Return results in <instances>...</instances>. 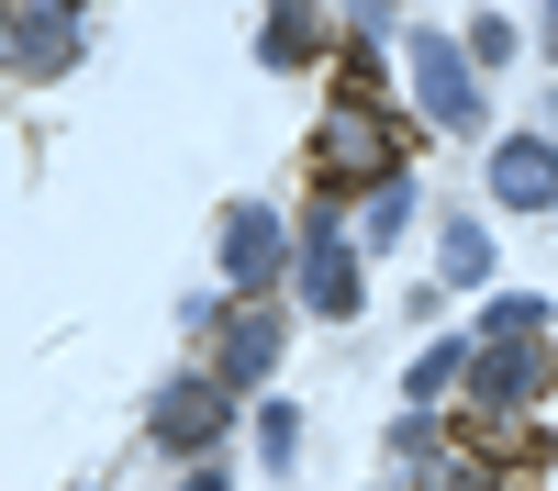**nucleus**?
<instances>
[{"label":"nucleus","mask_w":558,"mask_h":491,"mask_svg":"<svg viewBox=\"0 0 558 491\" xmlns=\"http://www.w3.org/2000/svg\"><path fill=\"white\" fill-rule=\"evenodd\" d=\"M536 324H547V302H525V291H514V302H492V346H525Z\"/></svg>","instance_id":"13"},{"label":"nucleus","mask_w":558,"mask_h":491,"mask_svg":"<svg viewBox=\"0 0 558 491\" xmlns=\"http://www.w3.org/2000/svg\"><path fill=\"white\" fill-rule=\"evenodd\" d=\"M257 57H268V67H302V57H324V12H268Z\"/></svg>","instance_id":"9"},{"label":"nucleus","mask_w":558,"mask_h":491,"mask_svg":"<svg viewBox=\"0 0 558 491\" xmlns=\"http://www.w3.org/2000/svg\"><path fill=\"white\" fill-rule=\"evenodd\" d=\"M302 302L313 312H357V257L336 223H313V246H302Z\"/></svg>","instance_id":"6"},{"label":"nucleus","mask_w":558,"mask_h":491,"mask_svg":"<svg viewBox=\"0 0 558 491\" xmlns=\"http://www.w3.org/2000/svg\"><path fill=\"white\" fill-rule=\"evenodd\" d=\"M447 280H492V235L481 223H447Z\"/></svg>","instance_id":"12"},{"label":"nucleus","mask_w":558,"mask_h":491,"mask_svg":"<svg viewBox=\"0 0 558 491\" xmlns=\"http://www.w3.org/2000/svg\"><path fill=\"white\" fill-rule=\"evenodd\" d=\"M0 57H23L34 78H57L78 57V12H12V23H0Z\"/></svg>","instance_id":"5"},{"label":"nucleus","mask_w":558,"mask_h":491,"mask_svg":"<svg viewBox=\"0 0 558 491\" xmlns=\"http://www.w3.org/2000/svg\"><path fill=\"white\" fill-rule=\"evenodd\" d=\"M313 168L336 179H391V123H380V101H336L324 112V134H313Z\"/></svg>","instance_id":"1"},{"label":"nucleus","mask_w":558,"mask_h":491,"mask_svg":"<svg viewBox=\"0 0 558 491\" xmlns=\"http://www.w3.org/2000/svg\"><path fill=\"white\" fill-rule=\"evenodd\" d=\"M268 369H279V312L257 302V312H235V335H223V380L246 391V380H268Z\"/></svg>","instance_id":"8"},{"label":"nucleus","mask_w":558,"mask_h":491,"mask_svg":"<svg viewBox=\"0 0 558 491\" xmlns=\"http://www.w3.org/2000/svg\"><path fill=\"white\" fill-rule=\"evenodd\" d=\"M492 191H502V212H558V146H547V134L492 146Z\"/></svg>","instance_id":"3"},{"label":"nucleus","mask_w":558,"mask_h":491,"mask_svg":"<svg viewBox=\"0 0 558 491\" xmlns=\"http://www.w3.org/2000/svg\"><path fill=\"white\" fill-rule=\"evenodd\" d=\"M157 435H168V446H213V435H223V380H179V391L157 402Z\"/></svg>","instance_id":"7"},{"label":"nucleus","mask_w":558,"mask_h":491,"mask_svg":"<svg viewBox=\"0 0 558 491\" xmlns=\"http://www.w3.org/2000/svg\"><path fill=\"white\" fill-rule=\"evenodd\" d=\"M257 446H268V458H291V446H302V414H291V402H268V414H257Z\"/></svg>","instance_id":"14"},{"label":"nucleus","mask_w":558,"mask_h":491,"mask_svg":"<svg viewBox=\"0 0 558 491\" xmlns=\"http://www.w3.org/2000/svg\"><path fill=\"white\" fill-rule=\"evenodd\" d=\"M458 369H470V346H425L402 391H413V402H447V391H458Z\"/></svg>","instance_id":"11"},{"label":"nucleus","mask_w":558,"mask_h":491,"mask_svg":"<svg viewBox=\"0 0 558 491\" xmlns=\"http://www.w3.org/2000/svg\"><path fill=\"white\" fill-rule=\"evenodd\" d=\"M402 212H413V191H402V179H380V191H368V201H357L347 223H357L368 246H391V235H402Z\"/></svg>","instance_id":"10"},{"label":"nucleus","mask_w":558,"mask_h":491,"mask_svg":"<svg viewBox=\"0 0 558 491\" xmlns=\"http://www.w3.org/2000/svg\"><path fill=\"white\" fill-rule=\"evenodd\" d=\"M481 491H536V480H525V469H502V480H481Z\"/></svg>","instance_id":"15"},{"label":"nucleus","mask_w":558,"mask_h":491,"mask_svg":"<svg viewBox=\"0 0 558 491\" xmlns=\"http://www.w3.org/2000/svg\"><path fill=\"white\" fill-rule=\"evenodd\" d=\"M413 89H425V112H436L447 134H470V123H481V78L458 67V45H447V34H413Z\"/></svg>","instance_id":"2"},{"label":"nucleus","mask_w":558,"mask_h":491,"mask_svg":"<svg viewBox=\"0 0 558 491\" xmlns=\"http://www.w3.org/2000/svg\"><path fill=\"white\" fill-rule=\"evenodd\" d=\"M179 491H223V469H191V480H179Z\"/></svg>","instance_id":"16"},{"label":"nucleus","mask_w":558,"mask_h":491,"mask_svg":"<svg viewBox=\"0 0 558 491\" xmlns=\"http://www.w3.org/2000/svg\"><path fill=\"white\" fill-rule=\"evenodd\" d=\"M279 257H291V235H279V212H235V223H223V280H235V291H268L279 280Z\"/></svg>","instance_id":"4"}]
</instances>
